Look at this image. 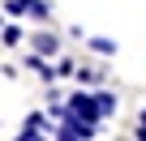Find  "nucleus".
<instances>
[{
    "label": "nucleus",
    "instance_id": "obj_1",
    "mask_svg": "<svg viewBox=\"0 0 146 141\" xmlns=\"http://www.w3.org/2000/svg\"><path fill=\"white\" fill-rule=\"evenodd\" d=\"M30 47H35V56H56V51H60V39H56V34H43V30H39V34L30 39Z\"/></svg>",
    "mask_w": 146,
    "mask_h": 141
},
{
    "label": "nucleus",
    "instance_id": "obj_2",
    "mask_svg": "<svg viewBox=\"0 0 146 141\" xmlns=\"http://www.w3.org/2000/svg\"><path fill=\"white\" fill-rule=\"evenodd\" d=\"M0 39H5V43L13 47V43H22L26 34H22V26H5V30H0Z\"/></svg>",
    "mask_w": 146,
    "mask_h": 141
},
{
    "label": "nucleus",
    "instance_id": "obj_3",
    "mask_svg": "<svg viewBox=\"0 0 146 141\" xmlns=\"http://www.w3.org/2000/svg\"><path fill=\"white\" fill-rule=\"evenodd\" d=\"M90 47H95L99 56H116V43H112V39H90Z\"/></svg>",
    "mask_w": 146,
    "mask_h": 141
},
{
    "label": "nucleus",
    "instance_id": "obj_4",
    "mask_svg": "<svg viewBox=\"0 0 146 141\" xmlns=\"http://www.w3.org/2000/svg\"><path fill=\"white\" fill-rule=\"evenodd\" d=\"M56 73H60V77H73V73H78V64H73V60H69V56H64V60H60V64H56Z\"/></svg>",
    "mask_w": 146,
    "mask_h": 141
},
{
    "label": "nucleus",
    "instance_id": "obj_5",
    "mask_svg": "<svg viewBox=\"0 0 146 141\" xmlns=\"http://www.w3.org/2000/svg\"><path fill=\"white\" fill-rule=\"evenodd\" d=\"M17 141H47V137H43L39 128H22V137H17Z\"/></svg>",
    "mask_w": 146,
    "mask_h": 141
},
{
    "label": "nucleus",
    "instance_id": "obj_6",
    "mask_svg": "<svg viewBox=\"0 0 146 141\" xmlns=\"http://www.w3.org/2000/svg\"><path fill=\"white\" fill-rule=\"evenodd\" d=\"M137 141H146V111L137 115Z\"/></svg>",
    "mask_w": 146,
    "mask_h": 141
}]
</instances>
